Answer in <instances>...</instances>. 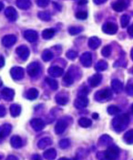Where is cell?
I'll use <instances>...</instances> for the list:
<instances>
[{
	"label": "cell",
	"mask_w": 133,
	"mask_h": 160,
	"mask_svg": "<svg viewBox=\"0 0 133 160\" xmlns=\"http://www.w3.org/2000/svg\"><path fill=\"white\" fill-rule=\"evenodd\" d=\"M73 82H74V76H73V74L68 71L65 74V76H64V78H63V83H64L66 86H69V85L73 84Z\"/></svg>",
	"instance_id": "cell-26"
},
{
	"label": "cell",
	"mask_w": 133,
	"mask_h": 160,
	"mask_svg": "<svg viewBox=\"0 0 133 160\" xmlns=\"http://www.w3.org/2000/svg\"><path fill=\"white\" fill-rule=\"evenodd\" d=\"M10 74H11V76H12V78L14 80L19 81V80H21V79L24 78L25 71L21 67H13L10 70Z\"/></svg>",
	"instance_id": "cell-6"
},
{
	"label": "cell",
	"mask_w": 133,
	"mask_h": 160,
	"mask_svg": "<svg viewBox=\"0 0 133 160\" xmlns=\"http://www.w3.org/2000/svg\"><path fill=\"white\" fill-rule=\"evenodd\" d=\"M4 65H5V59L2 55H0V68L4 67Z\"/></svg>",
	"instance_id": "cell-50"
},
{
	"label": "cell",
	"mask_w": 133,
	"mask_h": 160,
	"mask_svg": "<svg viewBox=\"0 0 133 160\" xmlns=\"http://www.w3.org/2000/svg\"><path fill=\"white\" fill-rule=\"evenodd\" d=\"M57 156V151L54 148H49L44 153V157L48 160H54Z\"/></svg>",
	"instance_id": "cell-27"
},
{
	"label": "cell",
	"mask_w": 133,
	"mask_h": 160,
	"mask_svg": "<svg viewBox=\"0 0 133 160\" xmlns=\"http://www.w3.org/2000/svg\"><path fill=\"white\" fill-rule=\"evenodd\" d=\"M112 9L117 11V12H122L123 10H125L128 8V2L126 1H116L114 2L112 5Z\"/></svg>",
	"instance_id": "cell-19"
},
{
	"label": "cell",
	"mask_w": 133,
	"mask_h": 160,
	"mask_svg": "<svg viewBox=\"0 0 133 160\" xmlns=\"http://www.w3.org/2000/svg\"><path fill=\"white\" fill-rule=\"evenodd\" d=\"M69 145H70V141H69V139H68V138H64V139H61V140L59 141V146H60V148H62V149H66V148H68Z\"/></svg>",
	"instance_id": "cell-42"
},
{
	"label": "cell",
	"mask_w": 133,
	"mask_h": 160,
	"mask_svg": "<svg viewBox=\"0 0 133 160\" xmlns=\"http://www.w3.org/2000/svg\"><path fill=\"white\" fill-rule=\"evenodd\" d=\"M126 92L128 95L133 96V79H129L127 86H126Z\"/></svg>",
	"instance_id": "cell-40"
},
{
	"label": "cell",
	"mask_w": 133,
	"mask_h": 160,
	"mask_svg": "<svg viewBox=\"0 0 133 160\" xmlns=\"http://www.w3.org/2000/svg\"><path fill=\"white\" fill-rule=\"evenodd\" d=\"M129 20H130V18L128 15H122L121 18H120V24H121V27L122 28H126L128 23H129Z\"/></svg>",
	"instance_id": "cell-41"
},
{
	"label": "cell",
	"mask_w": 133,
	"mask_h": 160,
	"mask_svg": "<svg viewBox=\"0 0 133 160\" xmlns=\"http://www.w3.org/2000/svg\"><path fill=\"white\" fill-rule=\"evenodd\" d=\"M3 9H4V3L2 1H0V11H1Z\"/></svg>",
	"instance_id": "cell-54"
},
{
	"label": "cell",
	"mask_w": 133,
	"mask_h": 160,
	"mask_svg": "<svg viewBox=\"0 0 133 160\" xmlns=\"http://www.w3.org/2000/svg\"><path fill=\"white\" fill-rule=\"evenodd\" d=\"M32 159L33 160H42V157L39 155H34L32 156Z\"/></svg>",
	"instance_id": "cell-52"
},
{
	"label": "cell",
	"mask_w": 133,
	"mask_h": 160,
	"mask_svg": "<svg viewBox=\"0 0 133 160\" xmlns=\"http://www.w3.org/2000/svg\"><path fill=\"white\" fill-rule=\"evenodd\" d=\"M46 82L49 85V87L52 89V90H57L58 88V83L56 80H54L53 78H46Z\"/></svg>",
	"instance_id": "cell-36"
},
{
	"label": "cell",
	"mask_w": 133,
	"mask_h": 160,
	"mask_svg": "<svg viewBox=\"0 0 133 160\" xmlns=\"http://www.w3.org/2000/svg\"><path fill=\"white\" fill-rule=\"evenodd\" d=\"M24 37L25 39L29 41V42H35L38 40V32L35 31V30H28L24 32Z\"/></svg>",
	"instance_id": "cell-16"
},
{
	"label": "cell",
	"mask_w": 133,
	"mask_h": 160,
	"mask_svg": "<svg viewBox=\"0 0 133 160\" xmlns=\"http://www.w3.org/2000/svg\"><path fill=\"white\" fill-rule=\"evenodd\" d=\"M55 33H56L55 30H53V29H47V30H43L42 38L44 40H50V39H52L54 37Z\"/></svg>",
	"instance_id": "cell-30"
},
{
	"label": "cell",
	"mask_w": 133,
	"mask_h": 160,
	"mask_svg": "<svg viewBox=\"0 0 133 160\" xmlns=\"http://www.w3.org/2000/svg\"><path fill=\"white\" fill-rule=\"evenodd\" d=\"M107 160H116L119 155V149L117 145L110 144L105 152Z\"/></svg>",
	"instance_id": "cell-2"
},
{
	"label": "cell",
	"mask_w": 133,
	"mask_h": 160,
	"mask_svg": "<svg viewBox=\"0 0 133 160\" xmlns=\"http://www.w3.org/2000/svg\"><path fill=\"white\" fill-rule=\"evenodd\" d=\"M27 71H28V74L30 77H36L40 71V66L38 62H31L28 66Z\"/></svg>",
	"instance_id": "cell-7"
},
{
	"label": "cell",
	"mask_w": 133,
	"mask_h": 160,
	"mask_svg": "<svg viewBox=\"0 0 133 160\" xmlns=\"http://www.w3.org/2000/svg\"><path fill=\"white\" fill-rule=\"evenodd\" d=\"M12 131V126L9 123H5L0 126V139H4L10 134Z\"/></svg>",
	"instance_id": "cell-13"
},
{
	"label": "cell",
	"mask_w": 133,
	"mask_h": 160,
	"mask_svg": "<svg viewBox=\"0 0 133 160\" xmlns=\"http://www.w3.org/2000/svg\"><path fill=\"white\" fill-rule=\"evenodd\" d=\"M88 92V89L86 86H82L80 88V90L78 91V95H85V96H87Z\"/></svg>",
	"instance_id": "cell-47"
},
{
	"label": "cell",
	"mask_w": 133,
	"mask_h": 160,
	"mask_svg": "<svg viewBox=\"0 0 133 160\" xmlns=\"http://www.w3.org/2000/svg\"><path fill=\"white\" fill-rule=\"evenodd\" d=\"M119 112H120V109L116 105H110L108 107V113L110 115H118Z\"/></svg>",
	"instance_id": "cell-38"
},
{
	"label": "cell",
	"mask_w": 133,
	"mask_h": 160,
	"mask_svg": "<svg viewBox=\"0 0 133 160\" xmlns=\"http://www.w3.org/2000/svg\"><path fill=\"white\" fill-rule=\"evenodd\" d=\"M101 44V40L98 38V37H91L88 40V47L91 50H97Z\"/></svg>",
	"instance_id": "cell-22"
},
{
	"label": "cell",
	"mask_w": 133,
	"mask_h": 160,
	"mask_svg": "<svg viewBox=\"0 0 133 160\" xmlns=\"http://www.w3.org/2000/svg\"><path fill=\"white\" fill-rule=\"evenodd\" d=\"M68 125V123L66 121V119H60V120H58V123H57V124H56V126H55V132H56V134H60L64 133V131L67 129Z\"/></svg>",
	"instance_id": "cell-11"
},
{
	"label": "cell",
	"mask_w": 133,
	"mask_h": 160,
	"mask_svg": "<svg viewBox=\"0 0 133 160\" xmlns=\"http://www.w3.org/2000/svg\"><path fill=\"white\" fill-rule=\"evenodd\" d=\"M111 143H112V138L108 134H103L99 138V144H101L108 145V144H111Z\"/></svg>",
	"instance_id": "cell-34"
},
{
	"label": "cell",
	"mask_w": 133,
	"mask_h": 160,
	"mask_svg": "<svg viewBox=\"0 0 133 160\" xmlns=\"http://www.w3.org/2000/svg\"><path fill=\"white\" fill-rule=\"evenodd\" d=\"M38 91L36 89V88H30L28 92H27V94H26V97L30 100V101H33V100H36L38 97Z\"/></svg>",
	"instance_id": "cell-24"
},
{
	"label": "cell",
	"mask_w": 133,
	"mask_h": 160,
	"mask_svg": "<svg viewBox=\"0 0 133 160\" xmlns=\"http://www.w3.org/2000/svg\"><path fill=\"white\" fill-rule=\"evenodd\" d=\"M58 160H69V159L67 158V157H61V158H59Z\"/></svg>",
	"instance_id": "cell-58"
},
{
	"label": "cell",
	"mask_w": 133,
	"mask_h": 160,
	"mask_svg": "<svg viewBox=\"0 0 133 160\" xmlns=\"http://www.w3.org/2000/svg\"><path fill=\"white\" fill-rule=\"evenodd\" d=\"M52 144V140L49 137H44L40 139L38 143V146L39 149H45L47 146L50 145Z\"/></svg>",
	"instance_id": "cell-25"
},
{
	"label": "cell",
	"mask_w": 133,
	"mask_h": 160,
	"mask_svg": "<svg viewBox=\"0 0 133 160\" xmlns=\"http://www.w3.org/2000/svg\"><path fill=\"white\" fill-rule=\"evenodd\" d=\"M80 62L86 68L90 67L91 64H92V55H91V53L90 52L83 53L80 57Z\"/></svg>",
	"instance_id": "cell-10"
},
{
	"label": "cell",
	"mask_w": 133,
	"mask_h": 160,
	"mask_svg": "<svg viewBox=\"0 0 133 160\" xmlns=\"http://www.w3.org/2000/svg\"><path fill=\"white\" fill-rule=\"evenodd\" d=\"M128 122H129L128 115L124 113V114L116 116L112 121V125L117 132H121L126 129V127L128 124Z\"/></svg>",
	"instance_id": "cell-1"
},
{
	"label": "cell",
	"mask_w": 133,
	"mask_h": 160,
	"mask_svg": "<svg viewBox=\"0 0 133 160\" xmlns=\"http://www.w3.org/2000/svg\"><path fill=\"white\" fill-rule=\"evenodd\" d=\"M124 138V141L125 143L128 144H133V129L129 130V131H127L123 136Z\"/></svg>",
	"instance_id": "cell-31"
},
{
	"label": "cell",
	"mask_w": 133,
	"mask_h": 160,
	"mask_svg": "<svg viewBox=\"0 0 133 160\" xmlns=\"http://www.w3.org/2000/svg\"><path fill=\"white\" fill-rule=\"evenodd\" d=\"M131 110H132V113H133V104L131 105Z\"/></svg>",
	"instance_id": "cell-62"
},
{
	"label": "cell",
	"mask_w": 133,
	"mask_h": 160,
	"mask_svg": "<svg viewBox=\"0 0 133 160\" xmlns=\"http://www.w3.org/2000/svg\"><path fill=\"white\" fill-rule=\"evenodd\" d=\"M7 114V110L3 105H0V117H4Z\"/></svg>",
	"instance_id": "cell-49"
},
{
	"label": "cell",
	"mask_w": 133,
	"mask_h": 160,
	"mask_svg": "<svg viewBox=\"0 0 133 160\" xmlns=\"http://www.w3.org/2000/svg\"><path fill=\"white\" fill-rule=\"evenodd\" d=\"M128 34H129L131 37H133V25H132V26H130V27L128 28Z\"/></svg>",
	"instance_id": "cell-53"
},
{
	"label": "cell",
	"mask_w": 133,
	"mask_h": 160,
	"mask_svg": "<svg viewBox=\"0 0 133 160\" xmlns=\"http://www.w3.org/2000/svg\"><path fill=\"white\" fill-rule=\"evenodd\" d=\"M37 4L40 8H46L48 6L49 1H48V0H39V1H37Z\"/></svg>",
	"instance_id": "cell-46"
},
{
	"label": "cell",
	"mask_w": 133,
	"mask_h": 160,
	"mask_svg": "<svg viewBox=\"0 0 133 160\" xmlns=\"http://www.w3.org/2000/svg\"><path fill=\"white\" fill-rule=\"evenodd\" d=\"M94 3L97 4V5H100V4H104L105 1H94Z\"/></svg>",
	"instance_id": "cell-55"
},
{
	"label": "cell",
	"mask_w": 133,
	"mask_h": 160,
	"mask_svg": "<svg viewBox=\"0 0 133 160\" xmlns=\"http://www.w3.org/2000/svg\"><path fill=\"white\" fill-rule=\"evenodd\" d=\"M88 104V99L85 95H78V98L75 100V106L78 109L86 108Z\"/></svg>",
	"instance_id": "cell-9"
},
{
	"label": "cell",
	"mask_w": 133,
	"mask_h": 160,
	"mask_svg": "<svg viewBox=\"0 0 133 160\" xmlns=\"http://www.w3.org/2000/svg\"><path fill=\"white\" fill-rule=\"evenodd\" d=\"M130 56H131V59H132V61H133V49H132V50H131V52H130Z\"/></svg>",
	"instance_id": "cell-59"
},
{
	"label": "cell",
	"mask_w": 133,
	"mask_h": 160,
	"mask_svg": "<svg viewBox=\"0 0 133 160\" xmlns=\"http://www.w3.org/2000/svg\"><path fill=\"white\" fill-rule=\"evenodd\" d=\"M5 16L10 21H16L17 19H18V12L13 7H8L5 10Z\"/></svg>",
	"instance_id": "cell-15"
},
{
	"label": "cell",
	"mask_w": 133,
	"mask_h": 160,
	"mask_svg": "<svg viewBox=\"0 0 133 160\" xmlns=\"http://www.w3.org/2000/svg\"><path fill=\"white\" fill-rule=\"evenodd\" d=\"M17 6L18 7V9H28L31 7V2L28 1V0H18V1L16 2Z\"/></svg>",
	"instance_id": "cell-28"
},
{
	"label": "cell",
	"mask_w": 133,
	"mask_h": 160,
	"mask_svg": "<svg viewBox=\"0 0 133 160\" xmlns=\"http://www.w3.org/2000/svg\"><path fill=\"white\" fill-rule=\"evenodd\" d=\"M38 17L39 19L43 20V21H49L51 19V15L47 12V11H42V12H39L38 14Z\"/></svg>",
	"instance_id": "cell-37"
},
{
	"label": "cell",
	"mask_w": 133,
	"mask_h": 160,
	"mask_svg": "<svg viewBox=\"0 0 133 160\" xmlns=\"http://www.w3.org/2000/svg\"><path fill=\"white\" fill-rule=\"evenodd\" d=\"M2 158V155H0V159H1Z\"/></svg>",
	"instance_id": "cell-63"
},
{
	"label": "cell",
	"mask_w": 133,
	"mask_h": 160,
	"mask_svg": "<svg viewBox=\"0 0 133 160\" xmlns=\"http://www.w3.org/2000/svg\"><path fill=\"white\" fill-rule=\"evenodd\" d=\"M17 42V37L15 35H6L2 39V44L6 48H10L12 47L15 43Z\"/></svg>",
	"instance_id": "cell-12"
},
{
	"label": "cell",
	"mask_w": 133,
	"mask_h": 160,
	"mask_svg": "<svg viewBox=\"0 0 133 160\" xmlns=\"http://www.w3.org/2000/svg\"><path fill=\"white\" fill-rule=\"evenodd\" d=\"M56 102L60 105H66L68 102V95L65 92H60L56 96Z\"/></svg>",
	"instance_id": "cell-21"
},
{
	"label": "cell",
	"mask_w": 133,
	"mask_h": 160,
	"mask_svg": "<svg viewBox=\"0 0 133 160\" xmlns=\"http://www.w3.org/2000/svg\"><path fill=\"white\" fill-rule=\"evenodd\" d=\"M93 118L94 119H98V113H93Z\"/></svg>",
	"instance_id": "cell-56"
},
{
	"label": "cell",
	"mask_w": 133,
	"mask_h": 160,
	"mask_svg": "<svg viewBox=\"0 0 133 160\" xmlns=\"http://www.w3.org/2000/svg\"><path fill=\"white\" fill-rule=\"evenodd\" d=\"M16 52H17L18 56L22 61H27L28 58L29 57V54H30L29 49L27 46H25V45H21V46L18 47L17 50H16Z\"/></svg>",
	"instance_id": "cell-3"
},
{
	"label": "cell",
	"mask_w": 133,
	"mask_h": 160,
	"mask_svg": "<svg viewBox=\"0 0 133 160\" xmlns=\"http://www.w3.org/2000/svg\"><path fill=\"white\" fill-rule=\"evenodd\" d=\"M82 30H83V28H81V27H70L68 29V33L70 35L74 36V35H78V34L81 33Z\"/></svg>",
	"instance_id": "cell-39"
},
{
	"label": "cell",
	"mask_w": 133,
	"mask_h": 160,
	"mask_svg": "<svg viewBox=\"0 0 133 160\" xmlns=\"http://www.w3.org/2000/svg\"><path fill=\"white\" fill-rule=\"evenodd\" d=\"M129 71H130V73H132V74H133V68H131V69L129 70Z\"/></svg>",
	"instance_id": "cell-61"
},
{
	"label": "cell",
	"mask_w": 133,
	"mask_h": 160,
	"mask_svg": "<svg viewBox=\"0 0 133 160\" xmlns=\"http://www.w3.org/2000/svg\"><path fill=\"white\" fill-rule=\"evenodd\" d=\"M101 81H102V75L100 74V73H98V72H97V73H95L94 75H92L89 79H88V82H89V85L91 86V87H97L98 85H99L100 84V82H101Z\"/></svg>",
	"instance_id": "cell-18"
},
{
	"label": "cell",
	"mask_w": 133,
	"mask_h": 160,
	"mask_svg": "<svg viewBox=\"0 0 133 160\" xmlns=\"http://www.w3.org/2000/svg\"><path fill=\"white\" fill-rule=\"evenodd\" d=\"M30 124H31V127L37 132L42 131L45 128V125H46L45 122L42 119H40V118H34V119H32L31 122H30Z\"/></svg>",
	"instance_id": "cell-8"
},
{
	"label": "cell",
	"mask_w": 133,
	"mask_h": 160,
	"mask_svg": "<svg viewBox=\"0 0 133 160\" xmlns=\"http://www.w3.org/2000/svg\"><path fill=\"white\" fill-rule=\"evenodd\" d=\"M6 160H18V158L16 155H8L6 158Z\"/></svg>",
	"instance_id": "cell-51"
},
{
	"label": "cell",
	"mask_w": 133,
	"mask_h": 160,
	"mask_svg": "<svg viewBox=\"0 0 133 160\" xmlns=\"http://www.w3.org/2000/svg\"><path fill=\"white\" fill-rule=\"evenodd\" d=\"M95 69H96L97 71H103L108 69V63L105 61H99L97 62V64L95 66Z\"/></svg>",
	"instance_id": "cell-33"
},
{
	"label": "cell",
	"mask_w": 133,
	"mask_h": 160,
	"mask_svg": "<svg viewBox=\"0 0 133 160\" xmlns=\"http://www.w3.org/2000/svg\"><path fill=\"white\" fill-rule=\"evenodd\" d=\"M101 54H102V56H104L106 58L109 57L110 54H111V49H110V47L109 46H105L102 49V50H101Z\"/></svg>",
	"instance_id": "cell-44"
},
{
	"label": "cell",
	"mask_w": 133,
	"mask_h": 160,
	"mask_svg": "<svg viewBox=\"0 0 133 160\" xmlns=\"http://www.w3.org/2000/svg\"><path fill=\"white\" fill-rule=\"evenodd\" d=\"M48 73L53 78H58L64 74V70L58 66H52L48 69Z\"/></svg>",
	"instance_id": "cell-14"
},
{
	"label": "cell",
	"mask_w": 133,
	"mask_h": 160,
	"mask_svg": "<svg viewBox=\"0 0 133 160\" xmlns=\"http://www.w3.org/2000/svg\"><path fill=\"white\" fill-rule=\"evenodd\" d=\"M10 144H11L12 147L18 149V148H20V147L22 146L23 142H22V139H21L20 136H18V135H14V136H12L11 139H10Z\"/></svg>",
	"instance_id": "cell-23"
},
{
	"label": "cell",
	"mask_w": 133,
	"mask_h": 160,
	"mask_svg": "<svg viewBox=\"0 0 133 160\" xmlns=\"http://www.w3.org/2000/svg\"><path fill=\"white\" fill-rule=\"evenodd\" d=\"M97 158H98V160H107L105 152H98V153L97 154Z\"/></svg>",
	"instance_id": "cell-48"
},
{
	"label": "cell",
	"mask_w": 133,
	"mask_h": 160,
	"mask_svg": "<svg viewBox=\"0 0 133 160\" xmlns=\"http://www.w3.org/2000/svg\"><path fill=\"white\" fill-rule=\"evenodd\" d=\"M66 57H67L68 60L74 61V60L78 57V52L75 51V50H68V51L66 53Z\"/></svg>",
	"instance_id": "cell-43"
},
{
	"label": "cell",
	"mask_w": 133,
	"mask_h": 160,
	"mask_svg": "<svg viewBox=\"0 0 133 160\" xmlns=\"http://www.w3.org/2000/svg\"><path fill=\"white\" fill-rule=\"evenodd\" d=\"M1 95H2L4 100L10 102L13 100V98L15 96V91L10 89V88H4L1 91Z\"/></svg>",
	"instance_id": "cell-17"
},
{
	"label": "cell",
	"mask_w": 133,
	"mask_h": 160,
	"mask_svg": "<svg viewBox=\"0 0 133 160\" xmlns=\"http://www.w3.org/2000/svg\"><path fill=\"white\" fill-rule=\"evenodd\" d=\"M78 124L81 126V127H84V128H88L89 126H91L92 124V122L90 119L87 118V117H82L78 120Z\"/></svg>",
	"instance_id": "cell-32"
},
{
	"label": "cell",
	"mask_w": 133,
	"mask_h": 160,
	"mask_svg": "<svg viewBox=\"0 0 133 160\" xmlns=\"http://www.w3.org/2000/svg\"><path fill=\"white\" fill-rule=\"evenodd\" d=\"M111 97V92L109 89H104V90H100L98 92H96L95 94V99L98 102H102V101H106L108 100Z\"/></svg>",
	"instance_id": "cell-4"
},
{
	"label": "cell",
	"mask_w": 133,
	"mask_h": 160,
	"mask_svg": "<svg viewBox=\"0 0 133 160\" xmlns=\"http://www.w3.org/2000/svg\"><path fill=\"white\" fill-rule=\"evenodd\" d=\"M41 57H42V60H43L44 61H51V60L53 59L54 55H53V53H52L51 50H46L43 51Z\"/></svg>",
	"instance_id": "cell-35"
},
{
	"label": "cell",
	"mask_w": 133,
	"mask_h": 160,
	"mask_svg": "<svg viewBox=\"0 0 133 160\" xmlns=\"http://www.w3.org/2000/svg\"><path fill=\"white\" fill-rule=\"evenodd\" d=\"M76 18L78 19L83 20V19H86L88 18V14L85 11H79V12L76 13Z\"/></svg>",
	"instance_id": "cell-45"
},
{
	"label": "cell",
	"mask_w": 133,
	"mask_h": 160,
	"mask_svg": "<svg viewBox=\"0 0 133 160\" xmlns=\"http://www.w3.org/2000/svg\"><path fill=\"white\" fill-rule=\"evenodd\" d=\"M111 89L113 90L114 92L119 93L123 90V84L118 79H114V80L111 81Z\"/></svg>",
	"instance_id": "cell-20"
},
{
	"label": "cell",
	"mask_w": 133,
	"mask_h": 160,
	"mask_svg": "<svg viewBox=\"0 0 133 160\" xmlns=\"http://www.w3.org/2000/svg\"><path fill=\"white\" fill-rule=\"evenodd\" d=\"M102 31L108 35H114L118 31V26L112 22H107L103 25Z\"/></svg>",
	"instance_id": "cell-5"
},
{
	"label": "cell",
	"mask_w": 133,
	"mask_h": 160,
	"mask_svg": "<svg viewBox=\"0 0 133 160\" xmlns=\"http://www.w3.org/2000/svg\"><path fill=\"white\" fill-rule=\"evenodd\" d=\"M87 3H88L87 1H84V2H78L79 5H85V4H87Z\"/></svg>",
	"instance_id": "cell-57"
},
{
	"label": "cell",
	"mask_w": 133,
	"mask_h": 160,
	"mask_svg": "<svg viewBox=\"0 0 133 160\" xmlns=\"http://www.w3.org/2000/svg\"><path fill=\"white\" fill-rule=\"evenodd\" d=\"M21 113V106L17 104V103H14L10 106V113L13 117H18Z\"/></svg>",
	"instance_id": "cell-29"
},
{
	"label": "cell",
	"mask_w": 133,
	"mask_h": 160,
	"mask_svg": "<svg viewBox=\"0 0 133 160\" xmlns=\"http://www.w3.org/2000/svg\"><path fill=\"white\" fill-rule=\"evenodd\" d=\"M2 84H3V82H2L1 78H0V87H1V86H2Z\"/></svg>",
	"instance_id": "cell-60"
}]
</instances>
